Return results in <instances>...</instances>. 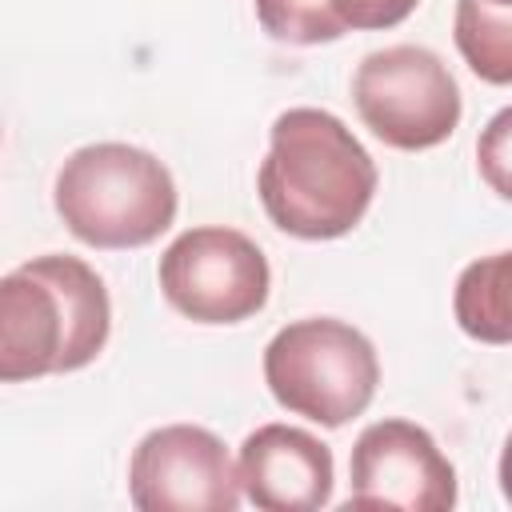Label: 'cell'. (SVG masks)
Listing matches in <instances>:
<instances>
[{
  "instance_id": "30bf717a",
  "label": "cell",
  "mask_w": 512,
  "mask_h": 512,
  "mask_svg": "<svg viewBox=\"0 0 512 512\" xmlns=\"http://www.w3.org/2000/svg\"><path fill=\"white\" fill-rule=\"evenodd\" d=\"M260 28L296 48L332 44L356 28H396L420 0H252Z\"/></svg>"
},
{
  "instance_id": "52a82bcc",
  "label": "cell",
  "mask_w": 512,
  "mask_h": 512,
  "mask_svg": "<svg viewBox=\"0 0 512 512\" xmlns=\"http://www.w3.org/2000/svg\"><path fill=\"white\" fill-rule=\"evenodd\" d=\"M240 472L224 440L200 424L152 428L128 460V500L140 512H236Z\"/></svg>"
},
{
  "instance_id": "5bb4252c",
  "label": "cell",
  "mask_w": 512,
  "mask_h": 512,
  "mask_svg": "<svg viewBox=\"0 0 512 512\" xmlns=\"http://www.w3.org/2000/svg\"><path fill=\"white\" fill-rule=\"evenodd\" d=\"M496 476H500L504 500L512 504V432H508V440H504V448H500V468H496Z\"/></svg>"
},
{
  "instance_id": "9c48e42d",
  "label": "cell",
  "mask_w": 512,
  "mask_h": 512,
  "mask_svg": "<svg viewBox=\"0 0 512 512\" xmlns=\"http://www.w3.org/2000/svg\"><path fill=\"white\" fill-rule=\"evenodd\" d=\"M240 488L264 512H316L332 500V448L296 424H260L240 444Z\"/></svg>"
},
{
  "instance_id": "7c38bea8",
  "label": "cell",
  "mask_w": 512,
  "mask_h": 512,
  "mask_svg": "<svg viewBox=\"0 0 512 512\" xmlns=\"http://www.w3.org/2000/svg\"><path fill=\"white\" fill-rule=\"evenodd\" d=\"M452 36L476 80L512 84V8L492 0H456Z\"/></svg>"
},
{
  "instance_id": "9a60e30c",
  "label": "cell",
  "mask_w": 512,
  "mask_h": 512,
  "mask_svg": "<svg viewBox=\"0 0 512 512\" xmlns=\"http://www.w3.org/2000/svg\"><path fill=\"white\" fill-rule=\"evenodd\" d=\"M492 4H504V8H512V0H492Z\"/></svg>"
},
{
  "instance_id": "3957f363",
  "label": "cell",
  "mask_w": 512,
  "mask_h": 512,
  "mask_svg": "<svg viewBox=\"0 0 512 512\" xmlns=\"http://www.w3.org/2000/svg\"><path fill=\"white\" fill-rule=\"evenodd\" d=\"M64 228L88 248H144L176 220V180L160 156L136 144L100 140L76 148L52 184Z\"/></svg>"
},
{
  "instance_id": "277c9868",
  "label": "cell",
  "mask_w": 512,
  "mask_h": 512,
  "mask_svg": "<svg viewBox=\"0 0 512 512\" xmlns=\"http://www.w3.org/2000/svg\"><path fill=\"white\" fill-rule=\"evenodd\" d=\"M264 384L280 408L320 428L356 420L380 384L372 340L336 316H304L284 324L264 348Z\"/></svg>"
},
{
  "instance_id": "4fadbf2b",
  "label": "cell",
  "mask_w": 512,
  "mask_h": 512,
  "mask_svg": "<svg viewBox=\"0 0 512 512\" xmlns=\"http://www.w3.org/2000/svg\"><path fill=\"white\" fill-rule=\"evenodd\" d=\"M476 168L484 184L500 196L512 200V104L500 108L476 136Z\"/></svg>"
},
{
  "instance_id": "8992f818",
  "label": "cell",
  "mask_w": 512,
  "mask_h": 512,
  "mask_svg": "<svg viewBox=\"0 0 512 512\" xmlns=\"http://www.w3.org/2000/svg\"><path fill=\"white\" fill-rule=\"evenodd\" d=\"M164 300L192 324H240L268 304L272 268L260 244L224 224L180 232L160 264Z\"/></svg>"
},
{
  "instance_id": "ba28073f",
  "label": "cell",
  "mask_w": 512,
  "mask_h": 512,
  "mask_svg": "<svg viewBox=\"0 0 512 512\" xmlns=\"http://www.w3.org/2000/svg\"><path fill=\"white\" fill-rule=\"evenodd\" d=\"M456 504V468L428 428L412 420L368 424L348 456V508L448 512Z\"/></svg>"
},
{
  "instance_id": "7a4b0ae2",
  "label": "cell",
  "mask_w": 512,
  "mask_h": 512,
  "mask_svg": "<svg viewBox=\"0 0 512 512\" xmlns=\"http://www.w3.org/2000/svg\"><path fill=\"white\" fill-rule=\"evenodd\" d=\"M112 332V300L80 256L48 252L0 280V380L88 368Z\"/></svg>"
},
{
  "instance_id": "5b68a950",
  "label": "cell",
  "mask_w": 512,
  "mask_h": 512,
  "mask_svg": "<svg viewBox=\"0 0 512 512\" xmlns=\"http://www.w3.org/2000/svg\"><path fill=\"white\" fill-rule=\"evenodd\" d=\"M352 100L364 128L400 152L444 144L464 112L460 84L448 64L420 44L376 48L356 64Z\"/></svg>"
},
{
  "instance_id": "8fae6325",
  "label": "cell",
  "mask_w": 512,
  "mask_h": 512,
  "mask_svg": "<svg viewBox=\"0 0 512 512\" xmlns=\"http://www.w3.org/2000/svg\"><path fill=\"white\" fill-rule=\"evenodd\" d=\"M452 316L480 344H512V248L480 256L456 276Z\"/></svg>"
},
{
  "instance_id": "6da1fadb",
  "label": "cell",
  "mask_w": 512,
  "mask_h": 512,
  "mask_svg": "<svg viewBox=\"0 0 512 512\" xmlns=\"http://www.w3.org/2000/svg\"><path fill=\"white\" fill-rule=\"evenodd\" d=\"M376 160L324 108H288L268 128L256 192L268 220L296 240L348 236L372 208Z\"/></svg>"
}]
</instances>
